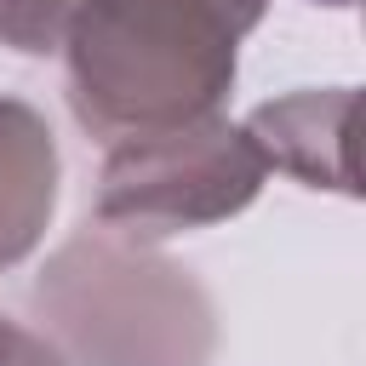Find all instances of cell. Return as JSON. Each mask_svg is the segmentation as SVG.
<instances>
[{
  "label": "cell",
  "mask_w": 366,
  "mask_h": 366,
  "mask_svg": "<svg viewBox=\"0 0 366 366\" xmlns=\"http://www.w3.org/2000/svg\"><path fill=\"white\" fill-rule=\"evenodd\" d=\"M349 120H355V86H303L257 103L240 126L269 172H286L303 189H332L349 200L355 194Z\"/></svg>",
  "instance_id": "obj_4"
},
{
  "label": "cell",
  "mask_w": 366,
  "mask_h": 366,
  "mask_svg": "<svg viewBox=\"0 0 366 366\" xmlns=\"http://www.w3.org/2000/svg\"><path fill=\"white\" fill-rule=\"evenodd\" d=\"M263 154L240 120L200 114L166 132L120 137L97 172V223L132 240H172L240 217L263 194Z\"/></svg>",
  "instance_id": "obj_3"
},
{
  "label": "cell",
  "mask_w": 366,
  "mask_h": 366,
  "mask_svg": "<svg viewBox=\"0 0 366 366\" xmlns=\"http://www.w3.org/2000/svg\"><path fill=\"white\" fill-rule=\"evenodd\" d=\"M63 194V154L46 114L0 92V269H17L51 229Z\"/></svg>",
  "instance_id": "obj_5"
},
{
  "label": "cell",
  "mask_w": 366,
  "mask_h": 366,
  "mask_svg": "<svg viewBox=\"0 0 366 366\" xmlns=\"http://www.w3.org/2000/svg\"><path fill=\"white\" fill-rule=\"evenodd\" d=\"M263 23L252 0H80L63 63L69 109L103 149L217 114L240 74V40Z\"/></svg>",
  "instance_id": "obj_1"
},
{
  "label": "cell",
  "mask_w": 366,
  "mask_h": 366,
  "mask_svg": "<svg viewBox=\"0 0 366 366\" xmlns=\"http://www.w3.org/2000/svg\"><path fill=\"white\" fill-rule=\"evenodd\" d=\"M0 366H63V355L51 349L46 332H34L0 309Z\"/></svg>",
  "instance_id": "obj_7"
},
{
  "label": "cell",
  "mask_w": 366,
  "mask_h": 366,
  "mask_svg": "<svg viewBox=\"0 0 366 366\" xmlns=\"http://www.w3.org/2000/svg\"><path fill=\"white\" fill-rule=\"evenodd\" d=\"M74 11L80 0H0V46L17 57H51L63 51Z\"/></svg>",
  "instance_id": "obj_6"
},
{
  "label": "cell",
  "mask_w": 366,
  "mask_h": 366,
  "mask_svg": "<svg viewBox=\"0 0 366 366\" xmlns=\"http://www.w3.org/2000/svg\"><path fill=\"white\" fill-rule=\"evenodd\" d=\"M34 315L63 366H212L217 303L154 240L69 234L34 274Z\"/></svg>",
  "instance_id": "obj_2"
}]
</instances>
